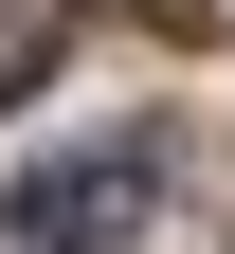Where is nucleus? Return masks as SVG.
Instances as JSON below:
<instances>
[{
	"mask_svg": "<svg viewBox=\"0 0 235 254\" xmlns=\"http://www.w3.org/2000/svg\"><path fill=\"white\" fill-rule=\"evenodd\" d=\"M18 218H37L54 254H109V236H145V218H163V145H91V164L18 182Z\"/></svg>",
	"mask_w": 235,
	"mask_h": 254,
	"instance_id": "nucleus-1",
	"label": "nucleus"
},
{
	"mask_svg": "<svg viewBox=\"0 0 235 254\" xmlns=\"http://www.w3.org/2000/svg\"><path fill=\"white\" fill-rule=\"evenodd\" d=\"M54 55H73V0H0V109L54 91Z\"/></svg>",
	"mask_w": 235,
	"mask_h": 254,
	"instance_id": "nucleus-2",
	"label": "nucleus"
},
{
	"mask_svg": "<svg viewBox=\"0 0 235 254\" xmlns=\"http://www.w3.org/2000/svg\"><path fill=\"white\" fill-rule=\"evenodd\" d=\"M0 254H54V236H37V218H18V200H0Z\"/></svg>",
	"mask_w": 235,
	"mask_h": 254,
	"instance_id": "nucleus-3",
	"label": "nucleus"
}]
</instances>
